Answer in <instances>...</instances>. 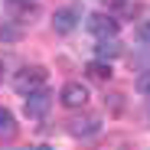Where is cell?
<instances>
[{
	"label": "cell",
	"mask_w": 150,
	"mask_h": 150,
	"mask_svg": "<svg viewBox=\"0 0 150 150\" xmlns=\"http://www.w3.org/2000/svg\"><path fill=\"white\" fill-rule=\"evenodd\" d=\"M101 131V121L98 117H79V121H69V134L72 137H95Z\"/></svg>",
	"instance_id": "8992f818"
},
{
	"label": "cell",
	"mask_w": 150,
	"mask_h": 150,
	"mask_svg": "<svg viewBox=\"0 0 150 150\" xmlns=\"http://www.w3.org/2000/svg\"><path fill=\"white\" fill-rule=\"evenodd\" d=\"M95 52H98V59H117L121 56V42L114 39V36H108V39H98V49H95Z\"/></svg>",
	"instance_id": "ba28073f"
},
{
	"label": "cell",
	"mask_w": 150,
	"mask_h": 150,
	"mask_svg": "<svg viewBox=\"0 0 150 150\" xmlns=\"http://www.w3.org/2000/svg\"><path fill=\"white\" fill-rule=\"evenodd\" d=\"M0 79H4V65H0Z\"/></svg>",
	"instance_id": "9a60e30c"
},
{
	"label": "cell",
	"mask_w": 150,
	"mask_h": 150,
	"mask_svg": "<svg viewBox=\"0 0 150 150\" xmlns=\"http://www.w3.org/2000/svg\"><path fill=\"white\" fill-rule=\"evenodd\" d=\"M42 82H46V69H42V65H23V69L13 75V88H16L20 95H30V91L42 88Z\"/></svg>",
	"instance_id": "6da1fadb"
},
{
	"label": "cell",
	"mask_w": 150,
	"mask_h": 150,
	"mask_svg": "<svg viewBox=\"0 0 150 150\" xmlns=\"http://www.w3.org/2000/svg\"><path fill=\"white\" fill-rule=\"evenodd\" d=\"M49 108H52V91L49 88H36L26 95V105H23V111H26V117H42Z\"/></svg>",
	"instance_id": "3957f363"
},
{
	"label": "cell",
	"mask_w": 150,
	"mask_h": 150,
	"mask_svg": "<svg viewBox=\"0 0 150 150\" xmlns=\"http://www.w3.org/2000/svg\"><path fill=\"white\" fill-rule=\"evenodd\" d=\"M10 4H23V7H30V4H33V0H10Z\"/></svg>",
	"instance_id": "4fadbf2b"
},
{
	"label": "cell",
	"mask_w": 150,
	"mask_h": 150,
	"mask_svg": "<svg viewBox=\"0 0 150 150\" xmlns=\"http://www.w3.org/2000/svg\"><path fill=\"white\" fill-rule=\"evenodd\" d=\"M121 23L111 16V13H91L88 16V33L98 36V39H108V36H117Z\"/></svg>",
	"instance_id": "7a4b0ae2"
},
{
	"label": "cell",
	"mask_w": 150,
	"mask_h": 150,
	"mask_svg": "<svg viewBox=\"0 0 150 150\" xmlns=\"http://www.w3.org/2000/svg\"><path fill=\"white\" fill-rule=\"evenodd\" d=\"M16 137V117L10 108H0V140H13Z\"/></svg>",
	"instance_id": "52a82bcc"
},
{
	"label": "cell",
	"mask_w": 150,
	"mask_h": 150,
	"mask_svg": "<svg viewBox=\"0 0 150 150\" xmlns=\"http://www.w3.org/2000/svg\"><path fill=\"white\" fill-rule=\"evenodd\" d=\"M59 101H62L65 108H85V101H88V88H85L82 82H65L62 91H59Z\"/></svg>",
	"instance_id": "277c9868"
},
{
	"label": "cell",
	"mask_w": 150,
	"mask_h": 150,
	"mask_svg": "<svg viewBox=\"0 0 150 150\" xmlns=\"http://www.w3.org/2000/svg\"><path fill=\"white\" fill-rule=\"evenodd\" d=\"M85 72L91 75V79H98V82H108L111 79V62L108 59H95V62L85 65Z\"/></svg>",
	"instance_id": "9c48e42d"
},
{
	"label": "cell",
	"mask_w": 150,
	"mask_h": 150,
	"mask_svg": "<svg viewBox=\"0 0 150 150\" xmlns=\"http://www.w3.org/2000/svg\"><path fill=\"white\" fill-rule=\"evenodd\" d=\"M105 4H114V7H117V4H124V0H105Z\"/></svg>",
	"instance_id": "5bb4252c"
},
{
	"label": "cell",
	"mask_w": 150,
	"mask_h": 150,
	"mask_svg": "<svg viewBox=\"0 0 150 150\" xmlns=\"http://www.w3.org/2000/svg\"><path fill=\"white\" fill-rule=\"evenodd\" d=\"M137 39L150 49V23H140V26H137Z\"/></svg>",
	"instance_id": "8fae6325"
},
{
	"label": "cell",
	"mask_w": 150,
	"mask_h": 150,
	"mask_svg": "<svg viewBox=\"0 0 150 150\" xmlns=\"http://www.w3.org/2000/svg\"><path fill=\"white\" fill-rule=\"evenodd\" d=\"M20 33L16 30H10V26H0V39H16Z\"/></svg>",
	"instance_id": "7c38bea8"
},
{
	"label": "cell",
	"mask_w": 150,
	"mask_h": 150,
	"mask_svg": "<svg viewBox=\"0 0 150 150\" xmlns=\"http://www.w3.org/2000/svg\"><path fill=\"white\" fill-rule=\"evenodd\" d=\"M137 91L150 101V72H144V75H137Z\"/></svg>",
	"instance_id": "30bf717a"
},
{
	"label": "cell",
	"mask_w": 150,
	"mask_h": 150,
	"mask_svg": "<svg viewBox=\"0 0 150 150\" xmlns=\"http://www.w3.org/2000/svg\"><path fill=\"white\" fill-rule=\"evenodd\" d=\"M75 26H79V7H62V10H56L52 13V30L56 33H72Z\"/></svg>",
	"instance_id": "5b68a950"
}]
</instances>
